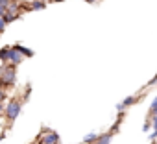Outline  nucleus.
Segmentation results:
<instances>
[{
  "instance_id": "1",
  "label": "nucleus",
  "mask_w": 157,
  "mask_h": 144,
  "mask_svg": "<svg viewBox=\"0 0 157 144\" xmlns=\"http://www.w3.org/2000/svg\"><path fill=\"white\" fill-rule=\"evenodd\" d=\"M21 113H22V100H21V98H13V100H10L8 105H6V109H4L6 122H8V124H13V122L19 118Z\"/></svg>"
},
{
  "instance_id": "6",
  "label": "nucleus",
  "mask_w": 157,
  "mask_h": 144,
  "mask_svg": "<svg viewBox=\"0 0 157 144\" xmlns=\"http://www.w3.org/2000/svg\"><path fill=\"white\" fill-rule=\"evenodd\" d=\"M13 48L26 59V57H33L35 55V52L32 50V48H28V46H24V44H13Z\"/></svg>"
},
{
  "instance_id": "20",
  "label": "nucleus",
  "mask_w": 157,
  "mask_h": 144,
  "mask_svg": "<svg viewBox=\"0 0 157 144\" xmlns=\"http://www.w3.org/2000/svg\"><path fill=\"white\" fill-rule=\"evenodd\" d=\"M83 2H87V4H94V2H98V0H83Z\"/></svg>"
},
{
  "instance_id": "22",
  "label": "nucleus",
  "mask_w": 157,
  "mask_h": 144,
  "mask_svg": "<svg viewBox=\"0 0 157 144\" xmlns=\"http://www.w3.org/2000/svg\"><path fill=\"white\" fill-rule=\"evenodd\" d=\"M50 2H63V0H50Z\"/></svg>"
},
{
  "instance_id": "16",
  "label": "nucleus",
  "mask_w": 157,
  "mask_h": 144,
  "mask_svg": "<svg viewBox=\"0 0 157 144\" xmlns=\"http://www.w3.org/2000/svg\"><path fill=\"white\" fill-rule=\"evenodd\" d=\"M6 96H8V94H6V91H4V89H0V102H2V104H4Z\"/></svg>"
},
{
  "instance_id": "7",
  "label": "nucleus",
  "mask_w": 157,
  "mask_h": 144,
  "mask_svg": "<svg viewBox=\"0 0 157 144\" xmlns=\"http://www.w3.org/2000/svg\"><path fill=\"white\" fill-rule=\"evenodd\" d=\"M113 131L109 129V131H105V133H100V137H98V140H96V144H111V140H113Z\"/></svg>"
},
{
  "instance_id": "2",
  "label": "nucleus",
  "mask_w": 157,
  "mask_h": 144,
  "mask_svg": "<svg viewBox=\"0 0 157 144\" xmlns=\"http://www.w3.org/2000/svg\"><path fill=\"white\" fill-rule=\"evenodd\" d=\"M17 81V68L11 65H2L0 68V85L4 87H11Z\"/></svg>"
},
{
  "instance_id": "19",
  "label": "nucleus",
  "mask_w": 157,
  "mask_h": 144,
  "mask_svg": "<svg viewBox=\"0 0 157 144\" xmlns=\"http://www.w3.org/2000/svg\"><path fill=\"white\" fill-rule=\"evenodd\" d=\"M151 116H157V109H155V111H151V113H148V118H151Z\"/></svg>"
},
{
  "instance_id": "14",
  "label": "nucleus",
  "mask_w": 157,
  "mask_h": 144,
  "mask_svg": "<svg viewBox=\"0 0 157 144\" xmlns=\"http://www.w3.org/2000/svg\"><path fill=\"white\" fill-rule=\"evenodd\" d=\"M142 129H144V131H150V129H151V120H150V118L146 120V124L142 126Z\"/></svg>"
},
{
  "instance_id": "12",
  "label": "nucleus",
  "mask_w": 157,
  "mask_h": 144,
  "mask_svg": "<svg viewBox=\"0 0 157 144\" xmlns=\"http://www.w3.org/2000/svg\"><path fill=\"white\" fill-rule=\"evenodd\" d=\"M6 26H8V24H6V21H4L2 17H0V35H2V33L6 32Z\"/></svg>"
},
{
  "instance_id": "18",
  "label": "nucleus",
  "mask_w": 157,
  "mask_h": 144,
  "mask_svg": "<svg viewBox=\"0 0 157 144\" xmlns=\"http://www.w3.org/2000/svg\"><path fill=\"white\" fill-rule=\"evenodd\" d=\"M4 109H6V105H4L2 102H0V115H4Z\"/></svg>"
},
{
  "instance_id": "10",
  "label": "nucleus",
  "mask_w": 157,
  "mask_h": 144,
  "mask_svg": "<svg viewBox=\"0 0 157 144\" xmlns=\"http://www.w3.org/2000/svg\"><path fill=\"white\" fill-rule=\"evenodd\" d=\"M10 48H11V46H2V48H0V61H2L4 65H6V61H8V54H10Z\"/></svg>"
},
{
  "instance_id": "17",
  "label": "nucleus",
  "mask_w": 157,
  "mask_h": 144,
  "mask_svg": "<svg viewBox=\"0 0 157 144\" xmlns=\"http://www.w3.org/2000/svg\"><path fill=\"white\" fill-rule=\"evenodd\" d=\"M151 129H157V116H151Z\"/></svg>"
},
{
  "instance_id": "21",
  "label": "nucleus",
  "mask_w": 157,
  "mask_h": 144,
  "mask_svg": "<svg viewBox=\"0 0 157 144\" xmlns=\"http://www.w3.org/2000/svg\"><path fill=\"white\" fill-rule=\"evenodd\" d=\"M4 137H6V133L2 131V133H0V142H2V138H4Z\"/></svg>"
},
{
  "instance_id": "4",
  "label": "nucleus",
  "mask_w": 157,
  "mask_h": 144,
  "mask_svg": "<svg viewBox=\"0 0 157 144\" xmlns=\"http://www.w3.org/2000/svg\"><path fill=\"white\" fill-rule=\"evenodd\" d=\"M22 61H24V57H22V55H21V54L11 46V48H10V54H8V61H6V65H11V66H15V68H17Z\"/></svg>"
},
{
  "instance_id": "3",
  "label": "nucleus",
  "mask_w": 157,
  "mask_h": 144,
  "mask_svg": "<svg viewBox=\"0 0 157 144\" xmlns=\"http://www.w3.org/2000/svg\"><path fill=\"white\" fill-rule=\"evenodd\" d=\"M37 144H61L59 142V135L48 127H43L41 135L37 137Z\"/></svg>"
},
{
  "instance_id": "5",
  "label": "nucleus",
  "mask_w": 157,
  "mask_h": 144,
  "mask_svg": "<svg viewBox=\"0 0 157 144\" xmlns=\"http://www.w3.org/2000/svg\"><path fill=\"white\" fill-rule=\"evenodd\" d=\"M140 98H142V94H140V96H128V98H124V100H122V102H120V104L117 105V111H118V113H124V111H126L128 107L135 105V104H137V102H139Z\"/></svg>"
},
{
  "instance_id": "9",
  "label": "nucleus",
  "mask_w": 157,
  "mask_h": 144,
  "mask_svg": "<svg viewBox=\"0 0 157 144\" xmlns=\"http://www.w3.org/2000/svg\"><path fill=\"white\" fill-rule=\"evenodd\" d=\"M98 137H100V133H96V131H93V133H89V135H85V137H83V140H82V144H96V140H98Z\"/></svg>"
},
{
  "instance_id": "8",
  "label": "nucleus",
  "mask_w": 157,
  "mask_h": 144,
  "mask_svg": "<svg viewBox=\"0 0 157 144\" xmlns=\"http://www.w3.org/2000/svg\"><path fill=\"white\" fill-rule=\"evenodd\" d=\"M48 2H44V0H33V2H30L28 6V11H37V9H44Z\"/></svg>"
},
{
  "instance_id": "15",
  "label": "nucleus",
  "mask_w": 157,
  "mask_h": 144,
  "mask_svg": "<svg viewBox=\"0 0 157 144\" xmlns=\"http://www.w3.org/2000/svg\"><path fill=\"white\" fill-rule=\"evenodd\" d=\"M148 138H150V140L153 142V140L157 138V129H151V133H150V137H148Z\"/></svg>"
},
{
  "instance_id": "11",
  "label": "nucleus",
  "mask_w": 157,
  "mask_h": 144,
  "mask_svg": "<svg viewBox=\"0 0 157 144\" xmlns=\"http://www.w3.org/2000/svg\"><path fill=\"white\" fill-rule=\"evenodd\" d=\"M19 17H21V15H15V13H6V15H4L2 19L6 21V24H10V22H13V21H17Z\"/></svg>"
},
{
  "instance_id": "13",
  "label": "nucleus",
  "mask_w": 157,
  "mask_h": 144,
  "mask_svg": "<svg viewBox=\"0 0 157 144\" xmlns=\"http://www.w3.org/2000/svg\"><path fill=\"white\" fill-rule=\"evenodd\" d=\"M155 109H157V96L151 100V105H150V111H148V113H151V111H155Z\"/></svg>"
}]
</instances>
